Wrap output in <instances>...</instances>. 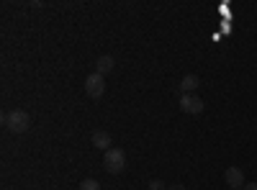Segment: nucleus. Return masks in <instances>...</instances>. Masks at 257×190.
I'll list each match as a JSON object with an SVG mask.
<instances>
[{
    "instance_id": "obj_1",
    "label": "nucleus",
    "mask_w": 257,
    "mask_h": 190,
    "mask_svg": "<svg viewBox=\"0 0 257 190\" xmlns=\"http://www.w3.org/2000/svg\"><path fill=\"white\" fill-rule=\"evenodd\" d=\"M3 123H6V129H8L11 134H26L29 126H31V116H29L26 111L16 108V111H11V113L3 116Z\"/></svg>"
},
{
    "instance_id": "obj_2",
    "label": "nucleus",
    "mask_w": 257,
    "mask_h": 190,
    "mask_svg": "<svg viewBox=\"0 0 257 190\" xmlns=\"http://www.w3.org/2000/svg\"><path fill=\"white\" fill-rule=\"evenodd\" d=\"M103 167H105L111 175H121V172L126 170V152L118 149V146L108 149V152H105V157H103Z\"/></svg>"
},
{
    "instance_id": "obj_3",
    "label": "nucleus",
    "mask_w": 257,
    "mask_h": 190,
    "mask_svg": "<svg viewBox=\"0 0 257 190\" xmlns=\"http://www.w3.org/2000/svg\"><path fill=\"white\" fill-rule=\"evenodd\" d=\"M85 93H88L93 100H98V98L105 93V80H103V75L93 72V75L85 77Z\"/></svg>"
},
{
    "instance_id": "obj_4",
    "label": "nucleus",
    "mask_w": 257,
    "mask_h": 190,
    "mask_svg": "<svg viewBox=\"0 0 257 190\" xmlns=\"http://www.w3.org/2000/svg\"><path fill=\"white\" fill-rule=\"evenodd\" d=\"M180 111H183V113H190V116H196V113L203 111V100H201L196 93L180 95Z\"/></svg>"
},
{
    "instance_id": "obj_5",
    "label": "nucleus",
    "mask_w": 257,
    "mask_h": 190,
    "mask_svg": "<svg viewBox=\"0 0 257 190\" xmlns=\"http://www.w3.org/2000/svg\"><path fill=\"white\" fill-rule=\"evenodd\" d=\"M224 180H226V185H231V190L234 187H244V170H239V167H229V170L224 172Z\"/></svg>"
},
{
    "instance_id": "obj_6",
    "label": "nucleus",
    "mask_w": 257,
    "mask_h": 190,
    "mask_svg": "<svg viewBox=\"0 0 257 190\" xmlns=\"http://www.w3.org/2000/svg\"><path fill=\"white\" fill-rule=\"evenodd\" d=\"M198 85H201V77H198V75H183V77H180V95L196 93Z\"/></svg>"
},
{
    "instance_id": "obj_7",
    "label": "nucleus",
    "mask_w": 257,
    "mask_h": 190,
    "mask_svg": "<svg viewBox=\"0 0 257 190\" xmlns=\"http://www.w3.org/2000/svg\"><path fill=\"white\" fill-rule=\"evenodd\" d=\"M111 144H113V139H111L108 131H103V129L93 131V146H98V149H103V152H108V149H113Z\"/></svg>"
},
{
    "instance_id": "obj_8",
    "label": "nucleus",
    "mask_w": 257,
    "mask_h": 190,
    "mask_svg": "<svg viewBox=\"0 0 257 190\" xmlns=\"http://www.w3.org/2000/svg\"><path fill=\"white\" fill-rule=\"evenodd\" d=\"M113 67H116V62H113L111 54H103V57H98V62H95V72H98V75H108Z\"/></svg>"
},
{
    "instance_id": "obj_9",
    "label": "nucleus",
    "mask_w": 257,
    "mask_h": 190,
    "mask_svg": "<svg viewBox=\"0 0 257 190\" xmlns=\"http://www.w3.org/2000/svg\"><path fill=\"white\" fill-rule=\"evenodd\" d=\"M77 190H100V182L93 180V177H88V180H82V182L77 185Z\"/></svg>"
},
{
    "instance_id": "obj_10",
    "label": "nucleus",
    "mask_w": 257,
    "mask_h": 190,
    "mask_svg": "<svg viewBox=\"0 0 257 190\" xmlns=\"http://www.w3.org/2000/svg\"><path fill=\"white\" fill-rule=\"evenodd\" d=\"M149 190H165V182L162 180H152L149 182Z\"/></svg>"
},
{
    "instance_id": "obj_11",
    "label": "nucleus",
    "mask_w": 257,
    "mask_h": 190,
    "mask_svg": "<svg viewBox=\"0 0 257 190\" xmlns=\"http://www.w3.org/2000/svg\"><path fill=\"white\" fill-rule=\"evenodd\" d=\"M167 190H188V187H185V185H180V182H178V185H170V187H167Z\"/></svg>"
},
{
    "instance_id": "obj_12",
    "label": "nucleus",
    "mask_w": 257,
    "mask_h": 190,
    "mask_svg": "<svg viewBox=\"0 0 257 190\" xmlns=\"http://www.w3.org/2000/svg\"><path fill=\"white\" fill-rule=\"evenodd\" d=\"M244 190H257V182H247V185H244Z\"/></svg>"
},
{
    "instance_id": "obj_13",
    "label": "nucleus",
    "mask_w": 257,
    "mask_h": 190,
    "mask_svg": "<svg viewBox=\"0 0 257 190\" xmlns=\"http://www.w3.org/2000/svg\"><path fill=\"white\" fill-rule=\"evenodd\" d=\"M234 190H244V187H234Z\"/></svg>"
}]
</instances>
